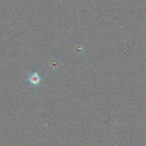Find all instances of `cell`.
<instances>
[{"mask_svg":"<svg viewBox=\"0 0 146 146\" xmlns=\"http://www.w3.org/2000/svg\"><path fill=\"white\" fill-rule=\"evenodd\" d=\"M29 80L31 84L33 85H37L40 83L41 80V78L37 72H34L30 75Z\"/></svg>","mask_w":146,"mask_h":146,"instance_id":"obj_1","label":"cell"}]
</instances>
